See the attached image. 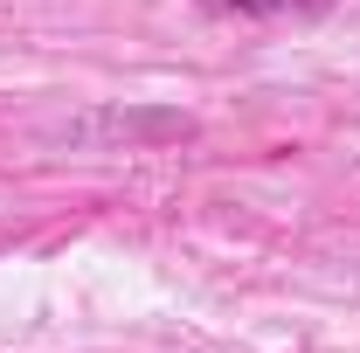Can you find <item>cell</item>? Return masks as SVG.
Here are the masks:
<instances>
[{"label": "cell", "mask_w": 360, "mask_h": 353, "mask_svg": "<svg viewBox=\"0 0 360 353\" xmlns=\"http://www.w3.org/2000/svg\"><path fill=\"white\" fill-rule=\"evenodd\" d=\"M201 7L243 14V21H270V14H319V7H333V0H201Z\"/></svg>", "instance_id": "6da1fadb"}]
</instances>
